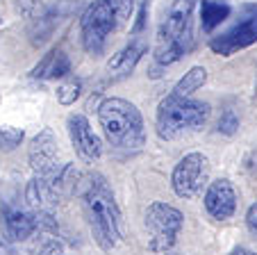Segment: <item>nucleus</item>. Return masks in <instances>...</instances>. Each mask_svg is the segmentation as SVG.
I'll return each instance as SVG.
<instances>
[{
  "instance_id": "obj_1",
  "label": "nucleus",
  "mask_w": 257,
  "mask_h": 255,
  "mask_svg": "<svg viewBox=\"0 0 257 255\" xmlns=\"http://www.w3.org/2000/svg\"><path fill=\"white\" fill-rule=\"evenodd\" d=\"M80 198L87 226L102 250H114L123 241V217L114 192L100 174H89L80 183Z\"/></svg>"
},
{
  "instance_id": "obj_2",
  "label": "nucleus",
  "mask_w": 257,
  "mask_h": 255,
  "mask_svg": "<svg viewBox=\"0 0 257 255\" xmlns=\"http://www.w3.org/2000/svg\"><path fill=\"white\" fill-rule=\"evenodd\" d=\"M102 135L109 146L123 153H137L146 144L144 116L125 98H105L98 107Z\"/></svg>"
},
{
  "instance_id": "obj_3",
  "label": "nucleus",
  "mask_w": 257,
  "mask_h": 255,
  "mask_svg": "<svg viewBox=\"0 0 257 255\" xmlns=\"http://www.w3.org/2000/svg\"><path fill=\"white\" fill-rule=\"evenodd\" d=\"M194 3L196 0H173L164 14L155 44V62L160 66L175 64L194 46Z\"/></svg>"
},
{
  "instance_id": "obj_4",
  "label": "nucleus",
  "mask_w": 257,
  "mask_h": 255,
  "mask_svg": "<svg viewBox=\"0 0 257 255\" xmlns=\"http://www.w3.org/2000/svg\"><path fill=\"white\" fill-rule=\"evenodd\" d=\"M135 10V0H93L80 19V37L89 55H100L109 34L125 25Z\"/></svg>"
},
{
  "instance_id": "obj_5",
  "label": "nucleus",
  "mask_w": 257,
  "mask_h": 255,
  "mask_svg": "<svg viewBox=\"0 0 257 255\" xmlns=\"http://www.w3.org/2000/svg\"><path fill=\"white\" fill-rule=\"evenodd\" d=\"M209 114H212L209 103L182 98L171 92L157 105V135H160V139L171 141L187 135V132H196L209 121Z\"/></svg>"
},
{
  "instance_id": "obj_6",
  "label": "nucleus",
  "mask_w": 257,
  "mask_h": 255,
  "mask_svg": "<svg viewBox=\"0 0 257 255\" xmlns=\"http://www.w3.org/2000/svg\"><path fill=\"white\" fill-rule=\"evenodd\" d=\"M0 230L7 244L25 241L37 230L55 232L57 226L50 212H34L30 205H19L14 201H0Z\"/></svg>"
},
{
  "instance_id": "obj_7",
  "label": "nucleus",
  "mask_w": 257,
  "mask_h": 255,
  "mask_svg": "<svg viewBox=\"0 0 257 255\" xmlns=\"http://www.w3.org/2000/svg\"><path fill=\"white\" fill-rule=\"evenodd\" d=\"M146 230L151 232L153 250H169L175 246L178 235L185 226V214L164 201H155L146 210Z\"/></svg>"
},
{
  "instance_id": "obj_8",
  "label": "nucleus",
  "mask_w": 257,
  "mask_h": 255,
  "mask_svg": "<svg viewBox=\"0 0 257 255\" xmlns=\"http://www.w3.org/2000/svg\"><path fill=\"white\" fill-rule=\"evenodd\" d=\"M209 185V159L207 155L187 153L185 157L175 164L173 174H171V187L175 196L180 198H196L203 194V189Z\"/></svg>"
},
{
  "instance_id": "obj_9",
  "label": "nucleus",
  "mask_w": 257,
  "mask_h": 255,
  "mask_svg": "<svg viewBox=\"0 0 257 255\" xmlns=\"http://www.w3.org/2000/svg\"><path fill=\"white\" fill-rule=\"evenodd\" d=\"M252 44H257V14L241 21V23H237L228 32L214 37L209 41V48L216 55H221V57H230V55L239 53V50L248 48Z\"/></svg>"
},
{
  "instance_id": "obj_10",
  "label": "nucleus",
  "mask_w": 257,
  "mask_h": 255,
  "mask_svg": "<svg viewBox=\"0 0 257 255\" xmlns=\"http://www.w3.org/2000/svg\"><path fill=\"white\" fill-rule=\"evenodd\" d=\"M203 203L212 219L228 221L234 212H237V189H234V185L228 178L212 180L207 185V189H205Z\"/></svg>"
},
{
  "instance_id": "obj_11",
  "label": "nucleus",
  "mask_w": 257,
  "mask_h": 255,
  "mask_svg": "<svg viewBox=\"0 0 257 255\" xmlns=\"http://www.w3.org/2000/svg\"><path fill=\"white\" fill-rule=\"evenodd\" d=\"M59 150H57V137L50 128H44L39 135L30 141L28 159L34 176H50L59 168L57 164Z\"/></svg>"
},
{
  "instance_id": "obj_12",
  "label": "nucleus",
  "mask_w": 257,
  "mask_h": 255,
  "mask_svg": "<svg viewBox=\"0 0 257 255\" xmlns=\"http://www.w3.org/2000/svg\"><path fill=\"white\" fill-rule=\"evenodd\" d=\"M68 137H71V144H73V148H75V153L80 155V159H84L87 164H93L100 159L102 144H100V139L93 135L91 125H89L84 114L68 116Z\"/></svg>"
},
{
  "instance_id": "obj_13",
  "label": "nucleus",
  "mask_w": 257,
  "mask_h": 255,
  "mask_svg": "<svg viewBox=\"0 0 257 255\" xmlns=\"http://www.w3.org/2000/svg\"><path fill=\"white\" fill-rule=\"evenodd\" d=\"M146 48H148V46H146L141 39H135V41H130L125 48L118 50V53L107 62V71H109L112 80H121V77L130 75V73L135 71V66L139 64L141 55L146 53Z\"/></svg>"
},
{
  "instance_id": "obj_14",
  "label": "nucleus",
  "mask_w": 257,
  "mask_h": 255,
  "mask_svg": "<svg viewBox=\"0 0 257 255\" xmlns=\"http://www.w3.org/2000/svg\"><path fill=\"white\" fill-rule=\"evenodd\" d=\"M71 73V59L64 48H53L39 59V64L32 68L34 80H59Z\"/></svg>"
},
{
  "instance_id": "obj_15",
  "label": "nucleus",
  "mask_w": 257,
  "mask_h": 255,
  "mask_svg": "<svg viewBox=\"0 0 257 255\" xmlns=\"http://www.w3.org/2000/svg\"><path fill=\"white\" fill-rule=\"evenodd\" d=\"M228 16V3H223V0H200V25H203L205 32H212L214 28H218Z\"/></svg>"
},
{
  "instance_id": "obj_16",
  "label": "nucleus",
  "mask_w": 257,
  "mask_h": 255,
  "mask_svg": "<svg viewBox=\"0 0 257 255\" xmlns=\"http://www.w3.org/2000/svg\"><path fill=\"white\" fill-rule=\"evenodd\" d=\"M207 82V68L205 66H191L185 75L178 80V84L173 87L175 96H182V98H191V94L198 92Z\"/></svg>"
},
{
  "instance_id": "obj_17",
  "label": "nucleus",
  "mask_w": 257,
  "mask_h": 255,
  "mask_svg": "<svg viewBox=\"0 0 257 255\" xmlns=\"http://www.w3.org/2000/svg\"><path fill=\"white\" fill-rule=\"evenodd\" d=\"M80 92H82V82L66 80L57 87V101L62 103V105H73V103L80 98Z\"/></svg>"
},
{
  "instance_id": "obj_18",
  "label": "nucleus",
  "mask_w": 257,
  "mask_h": 255,
  "mask_svg": "<svg viewBox=\"0 0 257 255\" xmlns=\"http://www.w3.org/2000/svg\"><path fill=\"white\" fill-rule=\"evenodd\" d=\"M21 141H23V130L12 125L0 128V150H14L21 146Z\"/></svg>"
},
{
  "instance_id": "obj_19",
  "label": "nucleus",
  "mask_w": 257,
  "mask_h": 255,
  "mask_svg": "<svg viewBox=\"0 0 257 255\" xmlns=\"http://www.w3.org/2000/svg\"><path fill=\"white\" fill-rule=\"evenodd\" d=\"M239 130V116L234 114V110H225L218 119V132L225 137H232Z\"/></svg>"
},
{
  "instance_id": "obj_20",
  "label": "nucleus",
  "mask_w": 257,
  "mask_h": 255,
  "mask_svg": "<svg viewBox=\"0 0 257 255\" xmlns=\"http://www.w3.org/2000/svg\"><path fill=\"white\" fill-rule=\"evenodd\" d=\"M19 12L30 19H37V12H39V0H19Z\"/></svg>"
},
{
  "instance_id": "obj_21",
  "label": "nucleus",
  "mask_w": 257,
  "mask_h": 255,
  "mask_svg": "<svg viewBox=\"0 0 257 255\" xmlns=\"http://www.w3.org/2000/svg\"><path fill=\"white\" fill-rule=\"evenodd\" d=\"M246 226L250 232H257V203H252L246 212Z\"/></svg>"
},
{
  "instance_id": "obj_22",
  "label": "nucleus",
  "mask_w": 257,
  "mask_h": 255,
  "mask_svg": "<svg viewBox=\"0 0 257 255\" xmlns=\"http://www.w3.org/2000/svg\"><path fill=\"white\" fill-rule=\"evenodd\" d=\"M146 12H148V3H144V5H141V10H139V19H137V23H135V34L144 32V28H146Z\"/></svg>"
},
{
  "instance_id": "obj_23",
  "label": "nucleus",
  "mask_w": 257,
  "mask_h": 255,
  "mask_svg": "<svg viewBox=\"0 0 257 255\" xmlns=\"http://www.w3.org/2000/svg\"><path fill=\"white\" fill-rule=\"evenodd\" d=\"M228 255H255V253H252L250 248H246V246H234Z\"/></svg>"
},
{
  "instance_id": "obj_24",
  "label": "nucleus",
  "mask_w": 257,
  "mask_h": 255,
  "mask_svg": "<svg viewBox=\"0 0 257 255\" xmlns=\"http://www.w3.org/2000/svg\"><path fill=\"white\" fill-rule=\"evenodd\" d=\"M0 255H16V250L7 241H0Z\"/></svg>"
}]
</instances>
